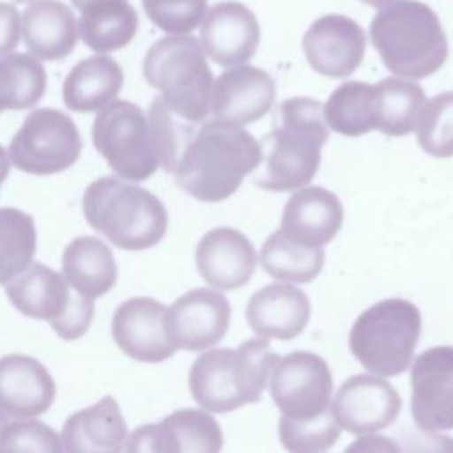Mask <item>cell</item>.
Instances as JSON below:
<instances>
[{
	"label": "cell",
	"instance_id": "cell-26",
	"mask_svg": "<svg viewBox=\"0 0 453 453\" xmlns=\"http://www.w3.org/2000/svg\"><path fill=\"white\" fill-rule=\"evenodd\" d=\"M124 73L117 60L103 53L80 60L62 85L64 104L76 113H92L110 104L120 92Z\"/></svg>",
	"mask_w": 453,
	"mask_h": 453
},
{
	"label": "cell",
	"instance_id": "cell-17",
	"mask_svg": "<svg viewBox=\"0 0 453 453\" xmlns=\"http://www.w3.org/2000/svg\"><path fill=\"white\" fill-rule=\"evenodd\" d=\"M200 42L218 65L234 67L253 58L260 42V25L241 2H218L200 23Z\"/></svg>",
	"mask_w": 453,
	"mask_h": 453
},
{
	"label": "cell",
	"instance_id": "cell-10",
	"mask_svg": "<svg viewBox=\"0 0 453 453\" xmlns=\"http://www.w3.org/2000/svg\"><path fill=\"white\" fill-rule=\"evenodd\" d=\"M269 389L283 416L311 418L331 407L333 375L320 356L297 350L276 359L269 375Z\"/></svg>",
	"mask_w": 453,
	"mask_h": 453
},
{
	"label": "cell",
	"instance_id": "cell-13",
	"mask_svg": "<svg viewBox=\"0 0 453 453\" xmlns=\"http://www.w3.org/2000/svg\"><path fill=\"white\" fill-rule=\"evenodd\" d=\"M111 336L124 354L142 363H161L177 350L166 329V306L152 297H131L119 304Z\"/></svg>",
	"mask_w": 453,
	"mask_h": 453
},
{
	"label": "cell",
	"instance_id": "cell-21",
	"mask_svg": "<svg viewBox=\"0 0 453 453\" xmlns=\"http://www.w3.org/2000/svg\"><path fill=\"white\" fill-rule=\"evenodd\" d=\"M342 223L343 207L338 196L310 186L294 193L285 203L280 232L303 246L322 248L340 232Z\"/></svg>",
	"mask_w": 453,
	"mask_h": 453
},
{
	"label": "cell",
	"instance_id": "cell-39",
	"mask_svg": "<svg viewBox=\"0 0 453 453\" xmlns=\"http://www.w3.org/2000/svg\"><path fill=\"white\" fill-rule=\"evenodd\" d=\"M94 317V299L81 296L80 292H74V297L65 310V313L55 320L51 329L62 338V340H78L88 331V326Z\"/></svg>",
	"mask_w": 453,
	"mask_h": 453
},
{
	"label": "cell",
	"instance_id": "cell-5",
	"mask_svg": "<svg viewBox=\"0 0 453 453\" xmlns=\"http://www.w3.org/2000/svg\"><path fill=\"white\" fill-rule=\"evenodd\" d=\"M87 223L120 250L156 246L166 234L168 214L149 189L115 177L96 179L83 195Z\"/></svg>",
	"mask_w": 453,
	"mask_h": 453
},
{
	"label": "cell",
	"instance_id": "cell-23",
	"mask_svg": "<svg viewBox=\"0 0 453 453\" xmlns=\"http://www.w3.org/2000/svg\"><path fill=\"white\" fill-rule=\"evenodd\" d=\"M62 449L69 453H115L126 448L127 425L113 396L71 414L62 426Z\"/></svg>",
	"mask_w": 453,
	"mask_h": 453
},
{
	"label": "cell",
	"instance_id": "cell-6",
	"mask_svg": "<svg viewBox=\"0 0 453 453\" xmlns=\"http://www.w3.org/2000/svg\"><path fill=\"white\" fill-rule=\"evenodd\" d=\"M143 76L177 117L195 124L207 119L214 81L196 37L168 34L156 41L145 53Z\"/></svg>",
	"mask_w": 453,
	"mask_h": 453
},
{
	"label": "cell",
	"instance_id": "cell-24",
	"mask_svg": "<svg viewBox=\"0 0 453 453\" xmlns=\"http://www.w3.org/2000/svg\"><path fill=\"white\" fill-rule=\"evenodd\" d=\"M74 292L64 276L41 262H30L5 283V294L19 313L50 324L65 313Z\"/></svg>",
	"mask_w": 453,
	"mask_h": 453
},
{
	"label": "cell",
	"instance_id": "cell-31",
	"mask_svg": "<svg viewBox=\"0 0 453 453\" xmlns=\"http://www.w3.org/2000/svg\"><path fill=\"white\" fill-rule=\"evenodd\" d=\"M46 92V69L32 53L0 57V111L35 106Z\"/></svg>",
	"mask_w": 453,
	"mask_h": 453
},
{
	"label": "cell",
	"instance_id": "cell-32",
	"mask_svg": "<svg viewBox=\"0 0 453 453\" xmlns=\"http://www.w3.org/2000/svg\"><path fill=\"white\" fill-rule=\"evenodd\" d=\"M379 92V126L389 136L409 134L425 103L423 88L405 78H384L377 83Z\"/></svg>",
	"mask_w": 453,
	"mask_h": 453
},
{
	"label": "cell",
	"instance_id": "cell-29",
	"mask_svg": "<svg viewBox=\"0 0 453 453\" xmlns=\"http://www.w3.org/2000/svg\"><path fill=\"white\" fill-rule=\"evenodd\" d=\"M78 30L90 50L97 53L117 51L134 39L138 14L127 0L97 4L81 11Z\"/></svg>",
	"mask_w": 453,
	"mask_h": 453
},
{
	"label": "cell",
	"instance_id": "cell-36",
	"mask_svg": "<svg viewBox=\"0 0 453 453\" xmlns=\"http://www.w3.org/2000/svg\"><path fill=\"white\" fill-rule=\"evenodd\" d=\"M340 432L342 426L331 407L311 418L294 419L281 416L280 419V441L288 451L308 453L329 449L340 439Z\"/></svg>",
	"mask_w": 453,
	"mask_h": 453
},
{
	"label": "cell",
	"instance_id": "cell-33",
	"mask_svg": "<svg viewBox=\"0 0 453 453\" xmlns=\"http://www.w3.org/2000/svg\"><path fill=\"white\" fill-rule=\"evenodd\" d=\"M35 223L28 212L0 207V283H7L34 258Z\"/></svg>",
	"mask_w": 453,
	"mask_h": 453
},
{
	"label": "cell",
	"instance_id": "cell-7",
	"mask_svg": "<svg viewBox=\"0 0 453 453\" xmlns=\"http://www.w3.org/2000/svg\"><path fill=\"white\" fill-rule=\"evenodd\" d=\"M421 333V315L405 299H384L365 310L354 322L349 347L372 373L395 377L409 368Z\"/></svg>",
	"mask_w": 453,
	"mask_h": 453
},
{
	"label": "cell",
	"instance_id": "cell-43",
	"mask_svg": "<svg viewBox=\"0 0 453 453\" xmlns=\"http://www.w3.org/2000/svg\"><path fill=\"white\" fill-rule=\"evenodd\" d=\"M359 2H363V4H366V5H370V7L382 9V7H386V5H389V4H393V2H396V0H359Z\"/></svg>",
	"mask_w": 453,
	"mask_h": 453
},
{
	"label": "cell",
	"instance_id": "cell-18",
	"mask_svg": "<svg viewBox=\"0 0 453 453\" xmlns=\"http://www.w3.org/2000/svg\"><path fill=\"white\" fill-rule=\"evenodd\" d=\"M400 407L398 391L373 375L347 379L331 405L340 426L356 435L389 426L398 418Z\"/></svg>",
	"mask_w": 453,
	"mask_h": 453
},
{
	"label": "cell",
	"instance_id": "cell-42",
	"mask_svg": "<svg viewBox=\"0 0 453 453\" xmlns=\"http://www.w3.org/2000/svg\"><path fill=\"white\" fill-rule=\"evenodd\" d=\"M104 2H117V0H71V4L81 12L85 11L87 7H92V5H97V4H104Z\"/></svg>",
	"mask_w": 453,
	"mask_h": 453
},
{
	"label": "cell",
	"instance_id": "cell-3",
	"mask_svg": "<svg viewBox=\"0 0 453 453\" xmlns=\"http://www.w3.org/2000/svg\"><path fill=\"white\" fill-rule=\"evenodd\" d=\"M370 39L388 71L421 80L448 58V39L435 11L418 0H396L370 21Z\"/></svg>",
	"mask_w": 453,
	"mask_h": 453
},
{
	"label": "cell",
	"instance_id": "cell-4",
	"mask_svg": "<svg viewBox=\"0 0 453 453\" xmlns=\"http://www.w3.org/2000/svg\"><path fill=\"white\" fill-rule=\"evenodd\" d=\"M278 356L267 338H251L237 349L200 354L189 370L193 400L211 412H230L258 402Z\"/></svg>",
	"mask_w": 453,
	"mask_h": 453
},
{
	"label": "cell",
	"instance_id": "cell-40",
	"mask_svg": "<svg viewBox=\"0 0 453 453\" xmlns=\"http://www.w3.org/2000/svg\"><path fill=\"white\" fill-rule=\"evenodd\" d=\"M21 35V18L14 5L0 2V57L16 50Z\"/></svg>",
	"mask_w": 453,
	"mask_h": 453
},
{
	"label": "cell",
	"instance_id": "cell-20",
	"mask_svg": "<svg viewBox=\"0 0 453 453\" xmlns=\"http://www.w3.org/2000/svg\"><path fill=\"white\" fill-rule=\"evenodd\" d=\"M57 395L46 366L25 354L0 357V409L14 418L44 414Z\"/></svg>",
	"mask_w": 453,
	"mask_h": 453
},
{
	"label": "cell",
	"instance_id": "cell-41",
	"mask_svg": "<svg viewBox=\"0 0 453 453\" xmlns=\"http://www.w3.org/2000/svg\"><path fill=\"white\" fill-rule=\"evenodd\" d=\"M7 175H9V154L0 145V188H2L4 180L7 179Z\"/></svg>",
	"mask_w": 453,
	"mask_h": 453
},
{
	"label": "cell",
	"instance_id": "cell-22",
	"mask_svg": "<svg viewBox=\"0 0 453 453\" xmlns=\"http://www.w3.org/2000/svg\"><path fill=\"white\" fill-rule=\"evenodd\" d=\"M308 296L290 283H271L257 290L246 308L250 327L262 338L292 340L310 320Z\"/></svg>",
	"mask_w": 453,
	"mask_h": 453
},
{
	"label": "cell",
	"instance_id": "cell-35",
	"mask_svg": "<svg viewBox=\"0 0 453 453\" xmlns=\"http://www.w3.org/2000/svg\"><path fill=\"white\" fill-rule=\"evenodd\" d=\"M416 140L434 157L453 156V92H442L423 103L416 119Z\"/></svg>",
	"mask_w": 453,
	"mask_h": 453
},
{
	"label": "cell",
	"instance_id": "cell-27",
	"mask_svg": "<svg viewBox=\"0 0 453 453\" xmlns=\"http://www.w3.org/2000/svg\"><path fill=\"white\" fill-rule=\"evenodd\" d=\"M62 276L71 288L96 299L115 287L117 264L103 241L94 235H80L62 253Z\"/></svg>",
	"mask_w": 453,
	"mask_h": 453
},
{
	"label": "cell",
	"instance_id": "cell-19",
	"mask_svg": "<svg viewBox=\"0 0 453 453\" xmlns=\"http://www.w3.org/2000/svg\"><path fill=\"white\" fill-rule=\"evenodd\" d=\"M196 269L214 288L234 290L248 283L257 267L250 239L230 226L209 230L196 246Z\"/></svg>",
	"mask_w": 453,
	"mask_h": 453
},
{
	"label": "cell",
	"instance_id": "cell-8",
	"mask_svg": "<svg viewBox=\"0 0 453 453\" xmlns=\"http://www.w3.org/2000/svg\"><path fill=\"white\" fill-rule=\"evenodd\" d=\"M92 142L110 168L122 179L142 182L159 166L149 117L129 101L113 99L92 124Z\"/></svg>",
	"mask_w": 453,
	"mask_h": 453
},
{
	"label": "cell",
	"instance_id": "cell-30",
	"mask_svg": "<svg viewBox=\"0 0 453 453\" xmlns=\"http://www.w3.org/2000/svg\"><path fill=\"white\" fill-rule=\"evenodd\" d=\"M260 265L276 280L308 283L322 271L324 250L303 246L276 230L265 239L260 250Z\"/></svg>",
	"mask_w": 453,
	"mask_h": 453
},
{
	"label": "cell",
	"instance_id": "cell-12",
	"mask_svg": "<svg viewBox=\"0 0 453 453\" xmlns=\"http://www.w3.org/2000/svg\"><path fill=\"white\" fill-rule=\"evenodd\" d=\"M366 35L363 27L343 14H326L315 19L303 35V51L319 74L347 78L363 62Z\"/></svg>",
	"mask_w": 453,
	"mask_h": 453
},
{
	"label": "cell",
	"instance_id": "cell-11",
	"mask_svg": "<svg viewBox=\"0 0 453 453\" xmlns=\"http://www.w3.org/2000/svg\"><path fill=\"white\" fill-rule=\"evenodd\" d=\"M411 412L425 432L453 430V347L421 352L411 366Z\"/></svg>",
	"mask_w": 453,
	"mask_h": 453
},
{
	"label": "cell",
	"instance_id": "cell-45",
	"mask_svg": "<svg viewBox=\"0 0 453 453\" xmlns=\"http://www.w3.org/2000/svg\"><path fill=\"white\" fill-rule=\"evenodd\" d=\"M16 4H28V2H35V0H14Z\"/></svg>",
	"mask_w": 453,
	"mask_h": 453
},
{
	"label": "cell",
	"instance_id": "cell-9",
	"mask_svg": "<svg viewBox=\"0 0 453 453\" xmlns=\"http://www.w3.org/2000/svg\"><path fill=\"white\" fill-rule=\"evenodd\" d=\"M81 152V136L74 120L55 108L30 111L9 145L11 163L32 175L67 170Z\"/></svg>",
	"mask_w": 453,
	"mask_h": 453
},
{
	"label": "cell",
	"instance_id": "cell-1",
	"mask_svg": "<svg viewBox=\"0 0 453 453\" xmlns=\"http://www.w3.org/2000/svg\"><path fill=\"white\" fill-rule=\"evenodd\" d=\"M260 161L262 145L253 134L241 126L203 120L177 161L175 184L196 200L221 202L239 189Z\"/></svg>",
	"mask_w": 453,
	"mask_h": 453
},
{
	"label": "cell",
	"instance_id": "cell-28",
	"mask_svg": "<svg viewBox=\"0 0 453 453\" xmlns=\"http://www.w3.org/2000/svg\"><path fill=\"white\" fill-rule=\"evenodd\" d=\"M327 126L345 136H361L379 126L377 85L347 81L333 90L324 104Z\"/></svg>",
	"mask_w": 453,
	"mask_h": 453
},
{
	"label": "cell",
	"instance_id": "cell-44",
	"mask_svg": "<svg viewBox=\"0 0 453 453\" xmlns=\"http://www.w3.org/2000/svg\"><path fill=\"white\" fill-rule=\"evenodd\" d=\"M7 421H9V419H7V414H5V412L0 409V430L4 428V425H5Z\"/></svg>",
	"mask_w": 453,
	"mask_h": 453
},
{
	"label": "cell",
	"instance_id": "cell-16",
	"mask_svg": "<svg viewBox=\"0 0 453 453\" xmlns=\"http://www.w3.org/2000/svg\"><path fill=\"white\" fill-rule=\"evenodd\" d=\"M276 97V83L260 67L241 64L221 73L212 83L209 113L214 120L246 126L264 117Z\"/></svg>",
	"mask_w": 453,
	"mask_h": 453
},
{
	"label": "cell",
	"instance_id": "cell-15",
	"mask_svg": "<svg viewBox=\"0 0 453 453\" xmlns=\"http://www.w3.org/2000/svg\"><path fill=\"white\" fill-rule=\"evenodd\" d=\"M223 446V434L218 421L198 409H180L161 423L136 428L126 442L127 451H191L216 453Z\"/></svg>",
	"mask_w": 453,
	"mask_h": 453
},
{
	"label": "cell",
	"instance_id": "cell-25",
	"mask_svg": "<svg viewBox=\"0 0 453 453\" xmlns=\"http://www.w3.org/2000/svg\"><path fill=\"white\" fill-rule=\"evenodd\" d=\"M21 35L39 60H60L74 50L80 30L71 7L58 0H35L21 16Z\"/></svg>",
	"mask_w": 453,
	"mask_h": 453
},
{
	"label": "cell",
	"instance_id": "cell-14",
	"mask_svg": "<svg viewBox=\"0 0 453 453\" xmlns=\"http://www.w3.org/2000/svg\"><path fill=\"white\" fill-rule=\"evenodd\" d=\"M228 324L230 303L211 288L189 290L166 308V329L177 349L205 350L225 336Z\"/></svg>",
	"mask_w": 453,
	"mask_h": 453
},
{
	"label": "cell",
	"instance_id": "cell-37",
	"mask_svg": "<svg viewBox=\"0 0 453 453\" xmlns=\"http://www.w3.org/2000/svg\"><path fill=\"white\" fill-rule=\"evenodd\" d=\"M147 18L166 34H189L203 19L207 0H142Z\"/></svg>",
	"mask_w": 453,
	"mask_h": 453
},
{
	"label": "cell",
	"instance_id": "cell-34",
	"mask_svg": "<svg viewBox=\"0 0 453 453\" xmlns=\"http://www.w3.org/2000/svg\"><path fill=\"white\" fill-rule=\"evenodd\" d=\"M200 124L177 117L161 99V96L154 97L149 108V126L159 166H163L165 172L173 173L184 147Z\"/></svg>",
	"mask_w": 453,
	"mask_h": 453
},
{
	"label": "cell",
	"instance_id": "cell-38",
	"mask_svg": "<svg viewBox=\"0 0 453 453\" xmlns=\"http://www.w3.org/2000/svg\"><path fill=\"white\" fill-rule=\"evenodd\" d=\"M0 451H64L60 435L48 425L23 418L7 421L0 430Z\"/></svg>",
	"mask_w": 453,
	"mask_h": 453
},
{
	"label": "cell",
	"instance_id": "cell-2",
	"mask_svg": "<svg viewBox=\"0 0 453 453\" xmlns=\"http://www.w3.org/2000/svg\"><path fill=\"white\" fill-rule=\"evenodd\" d=\"M324 108L311 97H290L278 104L273 129L262 143L258 188L290 191L308 184L320 166V149L329 138Z\"/></svg>",
	"mask_w": 453,
	"mask_h": 453
}]
</instances>
